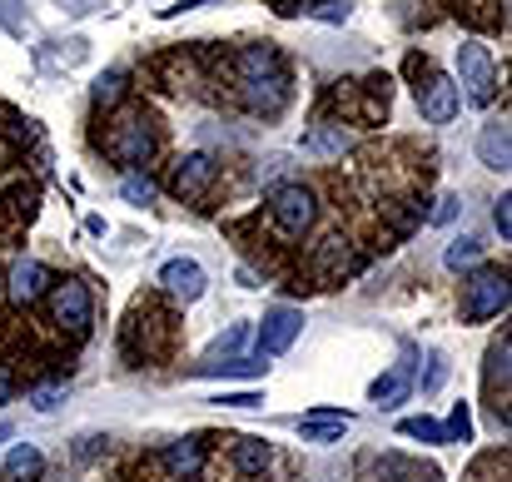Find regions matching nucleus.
<instances>
[{"label": "nucleus", "mask_w": 512, "mask_h": 482, "mask_svg": "<svg viewBox=\"0 0 512 482\" xmlns=\"http://www.w3.org/2000/svg\"><path fill=\"white\" fill-rule=\"evenodd\" d=\"M234 75H239L244 105L254 115H279L289 105V70H284V55L274 45H244L234 55Z\"/></svg>", "instance_id": "1"}, {"label": "nucleus", "mask_w": 512, "mask_h": 482, "mask_svg": "<svg viewBox=\"0 0 512 482\" xmlns=\"http://www.w3.org/2000/svg\"><path fill=\"white\" fill-rule=\"evenodd\" d=\"M155 150H160V125H155V115H145V110L120 115V120L110 125V135H105V155L115 164H125V169L145 164Z\"/></svg>", "instance_id": "2"}, {"label": "nucleus", "mask_w": 512, "mask_h": 482, "mask_svg": "<svg viewBox=\"0 0 512 482\" xmlns=\"http://www.w3.org/2000/svg\"><path fill=\"white\" fill-rule=\"evenodd\" d=\"M408 70H413V95H418V110H423V120L428 125H448L458 110H463V100H458V85L433 65V60H423V55H413L408 60Z\"/></svg>", "instance_id": "3"}, {"label": "nucleus", "mask_w": 512, "mask_h": 482, "mask_svg": "<svg viewBox=\"0 0 512 482\" xmlns=\"http://www.w3.org/2000/svg\"><path fill=\"white\" fill-rule=\"evenodd\" d=\"M45 299H50V323H55L70 343L90 338V328H95V299H90V289H85L80 279H55Z\"/></svg>", "instance_id": "4"}, {"label": "nucleus", "mask_w": 512, "mask_h": 482, "mask_svg": "<svg viewBox=\"0 0 512 482\" xmlns=\"http://www.w3.org/2000/svg\"><path fill=\"white\" fill-rule=\"evenodd\" d=\"M269 219H274L289 239H304V234L314 229V219H319L314 189H309V184H294V179L274 184V189H269Z\"/></svg>", "instance_id": "5"}, {"label": "nucleus", "mask_w": 512, "mask_h": 482, "mask_svg": "<svg viewBox=\"0 0 512 482\" xmlns=\"http://www.w3.org/2000/svg\"><path fill=\"white\" fill-rule=\"evenodd\" d=\"M458 80H463L458 100H468L473 110H488L493 105V95H498V65H493V55L478 40L458 45Z\"/></svg>", "instance_id": "6"}, {"label": "nucleus", "mask_w": 512, "mask_h": 482, "mask_svg": "<svg viewBox=\"0 0 512 482\" xmlns=\"http://www.w3.org/2000/svg\"><path fill=\"white\" fill-rule=\"evenodd\" d=\"M463 319L468 323H488L508 309V274L503 269H478L468 284H463Z\"/></svg>", "instance_id": "7"}, {"label": "nucleus", "mask_w": 512, "mask_h": 482, "mask_svg": "<svg viewBox=\"0 0 512 482\" xmlns=\"http://www.w3.org/2000/svg\"><path fill=\"white\" fill-rule=\"evenodd\" d=\"M508 333L488 343V358H483V388H488V408H493V423L508 428Z\"/></svg>", "instance_id": "8"}, {"label": "nucleus", "mask_w": 512, "mask_h": 482, "mask_svg": "<svg viewBox=\"0 0 512 482\" xmlns=\"http://www.w3.org/2000/svg\"><path fill=\"white\" fill-rule=\"evenodd\" d=\"M50 284H55V274L40 264V259H15L10 264V274H5V294L15 299V304H40L45 294H50Z\"/></svg>", "instance_id": "9"}, {"label": "nucleus", "mask_w": 512, "mask_h": 482, "mask_svg": "<svg viewBox=\"0 0 512 482\" xmlns=\"http://www.w3.org/2000/svg\"><path fill=\"white\" fill-rule=\"evenodd\" d=\"M219 179V164L209 160V155H179L170 169V189L179 194V199H204L209 194V184Z\"/></svg>", "instance_id": "10"}, {"label": "nucleus", "mask_w": 512, "mask_h": 482, "mask_svg": "<svg viewBox=\"0 0 512 482\" xmlns=\"http://www.w3.org/2000/svg\"><path fill=\"white\" fill-rule=\"evenodd\" d=\"M299 333H304V314H299V309H269L264 323H259V358L289 353Z\"/></svg>", "instance_id": "11"}, {"label": "nucleus", "mask_w": 512, "mask_h": 482, "mask_svg": "<svg viewBox=\"0 0 512 482\" xmlns=\"http://www.w3.org/2000/svg\"><path fill=\"white\" fill-rule=\"evenodd\" d=\"M160 284H165V294L179 299V304H199L204 289H209V279H204V269H199L194 259H170V264L160 269Z\"/></svg>", "instance_id": "12"}, {"label": "nucleus", "mask_w": 512, "mask_h": 482, "mask_svg": "<svg viewBox=\"0 0 512 482\" xmlns=\"http://www.w3.org/2000/svg\"><path fill=\"white\" fill-rule=\"evenodd\" d=\"M299 433H304V443H343V433L353 428V413H334V408H319V413H304L299 423H294Z\"/></svg>", "instance_id": "13"}, {"label": "nucleus", "mask_w": 512, "mask_h": 482, "mask_svg": "<svg viewBox=\"0 0 512 482\" xmlns=\"http://www.w3.org/2000/svg\"><path fill=\"white\" fill-rule=\"evenodd\" d=\"M478 160L488 164L493 174H508L512 169V130L508 120H488L483 135H478Z\"/></svg>", "instance_id": "14"}, {"label": "nucleus", "mask_w": 512, "mask_h": 482, "mask_svg": "<svg viewBox=\"0 0 512 482\" xmlns=\"http://www.w3.org/2000/svg\"><path fill=\"white\" fill-rule=\"evenodd\" d=\"M204 458H209V438H179V443L165 448V468L184 482L204 473Z\"/></svg>", "instance_id": "15"}, {"label": "nucleus", "mask_w": 512, "mask_h": 482, "mask_svg": "<svg viewBox=\"0 0 512 482\" xmlns=\"http://www.w3.org/2000/svg\"><path fill=\"white\" fill-rule=\"evenodd\" d=\"M229 458H234V473H239V478H264L269 463H274V448H269L264 438H239Z\"/></svg>", "instance_id": "16"}, {"label": "nucleus", "mask_w": 512, "mask_h": 482, "mask_svg": "<svg viewBox=\"0 0 512 482\" xmlns=\"http://www.w3.org/2000/svg\"><path fill=\"white\" fill-rule=\"evenodd\" d=\"M269 363L254 353H239V358H219V363H194V378H259Z\"/></svg>", "instance_id": "17"}, {"label": "nucleus", "mask_w": 512, "mask_h": 482, "mask_svg": "<svg viewBox=\"0 0 512 482\" xmlns=\"http://www.w3.org/2000/svg\"><path fill=\"white\" fill-rule=\"evenodd\" d=\"M40 473H45L40 448L15 443V448H10V458H5V473H0V482H40Z\"/></svg>", "instance_id": "18"}, {"label": "nucleus", "mask_w": 512, "mask_h": 482, "mask_svg": "<svg viewBox=\"0 0 512 482\" xmlns=\"http://www.w3.org/2000/svg\"><path fill=\"white\" fill-rule=\"evenodd\" d=\"M408 388H413L408 368H393V373L373 378V388H368V403H378V408H398V403L408 398Z\"/></svg>", "instance_id": "19"}, {"label": "nucleus", "mask_w": 512, "mask_h": 482, "mask_svg": "<svg viewBox=\"0 0 512 482\" xmlns=\"http://www.w3.org/2000/svg\"><path fill=\"white\" fill-rule=\"evenodd\" d=\"M304 150H309V155H343V150H348V130L334 125V120H324V125H314V130L304 135Z\"/></svg>", "instance_id": "20"}, {"label": "nucleus", "mask_w": 512, "mask_h": 482, "mask_svg": "<svg viewBox=\"0 0 512 482\" xmlns=\"http://www.w3.org/2000/svg\"><path fill=\"white\" fill-rule=\"evenodd\" d=\"M443 264H448L453 274H463V269L483 264V239H478V234H463V239H453V244H448V254H443Z\"/></svg>", "instance_id": "21"}, {"label": "nucleus", "mask_w": 512, "mask_h": 482, "mask_svg": "<svg viewBox=\"0 0 512 482\" xmlns=\"http://www.w3.org/2000/svg\"><path fill=\"white\" fill-rule=\"evenodd\" d=\"M125 90H130V85H125V75H120V70L100 75V80H95V110H115V105L125 100Z\"/></svg>", "instance_id": "22"}, {"label": "nucleus", "mask_w": 512, "mask_h": 482, "mask_svg": "<svg viewBox=\"0 0 512 482\" xmlns=\"http://www.w3.org/2000/svg\"><path fill=\"white\" fill-rule=\"evenodd\" d=\"M398 433H403V438H418V443H448L443 423H433L428 413H423V418H403V423H398Z\"/></svg>", "instance_id": "23"}, {"label": "nucleus", "mask_w": 512, "mask_h": 482, "mask_svg": "<svg viewBox=\"0 0 512 482\" xmlns=\"http://www.w3.org/2000/svg\"><path fill=\"white\" fill-rule=\"evenodd\" d=\"M244 338H249V328H244V323H234V328H229V333H224V338H219V343L209 348V358H204V363H219V358H239Z\"/></svg>", "instance_id": "24"}, {"label": "nucleus", "mask_w": 512, "mask_h": 482, "mask_svg": "<svg viewBox=\"0 0 512 482\" xmlns=\"http://www.w3.org/2000/svg\"><path fill=\"white\" fill-rule=\"evenodd\" d=\"M443 433H448V443H468V438H473V413H468V403H453Z\"/></svg>", "instance_id": "25"}, {"label": "nucleus", "mask_w": 512, "mask_h": 482, "mask_svg": "<svg viewBox=\"0 0 512 482\" xmlns=\"http://www.w3.org/2000/svg\"><path fill=\"white\" fill-rule=\"evenodd\" d=\"M120 194H125L130 204H155V179H150V174H125Z\"/></svg>", "instance_id": "26"}, {"label": "nucleus", "mask_w": 512, "mask_h": 482, "mask_svg": "<svg viewBox=\"0 0 512 482\" xmlns=\"http://www.w3.org/2000/svg\"><path fill=\"white\" fill-rule=\"evenodd\" d=\"M60 398H65V383H45V388H35V393H30L35 413H50V408H60Z\"/></svg>", "instance_id": "27"}, {"label": "nucleus", "mask_w": 512, "mask_h": 482, "mask_svg": "<svg viewBox=\"0 0 512 482\" xmlns=\"http://www.w3.org/2000/svg\"><path fill=\"white\" fill-rule=\"evenodd\" d=\"M443 378H448V358H443V353H433V358H428V373H423V393L443 388Z\"/></svg>", "instance_id": "28"}, {"label": "nucleus", "mask_w": 512, "mask_h": 482, "mask_svg": "<svg viewBox=\"0 0 512 482\" xmlns=\"http://www.w3.org/2000/svg\"><path fill=\"white\" fill-rule=\"evenodd\" d=\"M493 224H498V234H503V244L512 239V194H503L498 204H493Z\"/></svg>", "instance_id": "29"}, {"label": "nucleus", "mask_w": 512, "mask_h": 482, "mask_svg": "<svg viewBox=\"0 0 512 482\" xmlns=\"http://www.w3.org/2000/svg\"><path fill=\"white\" fill-rule=\"evenodd\" d=\"M204 5H224V0H174L160 10V20H174V15H184V10H204Z\"/></svg>", "instance_id": "30"}, {"label": "nucleus", "mask_w": 512, "mask_h": 482, "mask_svg": "<svg viewBox=\"0 0 512 482\" xmlns=\"http://www.w3.org/2000/svg\"><path fill=\"white\" fill-rule=\"evenodd\" d=\"M214 403H224V408H259L264 398H259V393H224V398H214Z\"/></svg>", "instance_id": "31"}, {"label": "nucleus", "mask_w": 512, "mask_h": 482, "mask_svg": "<svg viewBox=\"0 0 512 482\" xmlns=\"http://www.w3.org/2000/svg\"><path fill=\"white\" fill-rule=\"evenodd\" d=\"M458 214V199H438V209H433V224H448Z\"/></svg>", "instance_id": "32"}, {"label": "nucleus", "mask_w": 512, "mask_h": 482, "mask_svg": "<svg viewBox=\"0 0 512 482\" xmlns=\"http://www.w3.org/2000/svg\"><path fill=\"white\" fill-rule=\"evenodd\" d=\"M10 393H15V378H10V373H5V368H0V403H5V398H10Z\"/></svg>", "instance_id": "33"}, {"label": "nucleus", "mask_w": 512, "mask_h": 482, "mask_svg": "<svg viewBox=\"0 0 512 482\" xmlns=\"http://www.w3.org/2000/svg\"><path fill=\"white\" fill-rule=\"evenodd\" d=\"M5 438H10V423H0V443H5Z\"/></svg>", "instance_id": "34"}]
</instances>
